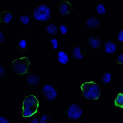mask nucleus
Returning a JSON list of instances; mask_svg holds the SVG:
<instances>
[{"instance_id": "obj_27", "label": "nucleus", "mask_w": 123, "mask_h": 123, "mask_svg": "<svg viewBox=\"0 0 123 123\" xmlns=\"http://www.w3.org/2000/svg\"><path fill=\"white\" fill-rule=\"evenodd\" d=\"M6 76L5 68L3 65H0V79H1L5 78Z\"/></svg>"}, {"instance_id": "obj_28", "label": "nucleus", "mask_w": 123, "mask_h": 123, "mask_svg": "<svg viewBox=\"0 0 123 123\" xmlns=\"http://www.w3.org/2000/svg\"><path fill=\"white\" fill-rule=\"evenodd\" d=\"M28 123H40L39 118L36 115L34 116L30 119Z\"/></svg>"}, {"instance_id": "obj_8", "label": "nucleus", "mask_w": 123, "mask_h": 123, "mask_svg": "<svg viewBox=\"0 0 123 123\" xmlns=\"http://www.w3.org/2000/svg\"><path fill=\"white\" fill-rule=\"evenodd\" d=\"M72 54L74 59L79 60L84 58L87 52L85 47L82 46L76 45L72 49Z\"/></svg>"}, {"instance_id": "obj_9", "label": "nucleus", "mask_w": 123, "mask_h": 123, "mask_svg": "<svg viewBox=\"0 0 123 123\" xmlns=\"http://www.w3.org/2000/svg\"><path fill=\"white\" fill-rule=\"evenodd\" d=\"M40 105L30 107H22V116L24 118H30L35 115L38 111Z\"/></svg>"}, {"instance_id": "obj_15", "label": "nucleus", "mask_w": 123, "mask_h": 123, "mask_svg": "<svg viewBox=\"0 0 123 123\" xmlns=\"http://www.w3.org/2000/svg\"><path fill=\"white\" fill-rule=\"evenodd\" d=\"M58 62L61 64L65 65L69 62L70 60L69 56L68 53L64 50L59 51L57 54Z\"/></svg>"}, {"instance_id": "obj_23", "label": "nucleus", "mask_w": 123, "mask_h": 123, "mask_svg": "<svg viewBox=\"0 0 123 123\" xmlns=\"http://www.w3.org/2000/svg\"><path fill=\"white\" fill-rule=\"evenodd\" d=\"M53 49L55 50L57 49L59 46V42L58 39L55 37L51 38L50 40Z\"/></svg>"}, {"instance_id": "obj_5", "label": "nucleus", "mask_w": 123, "mask_h": 123, "mask_svg": "<svg viewBox=\"0 0 123 123\" xmlns=\"http://www.w3.org/2000/svg\"><path fill=\"white\" fill-rule=\"evenodd\" d=\"M42 91L45 97L49 102L54 100L58 96L57 89L52 85L49 84L43 85Z\"/></svg>"}, {"instance_id": "obj_25", "label": "nucleus", "mask_w": 123, "mask_h": 123, "mask_svg": "<svg viewBox=\"0 0 123 123\" xmlns=\"http://www.w3.org/2000/svg\"><path fill=\"white\" fill-rule=\"evenodd\" d=\"M115 63L117 65H123V52L118 55L115 61Z\"/></svg>"}, {"instance_id": "obj_7", "label": "nucleus", "mask_w": 123, "mask_h": 123, "mask_svg": "<svg viewBox=\"0 0 123 123\" xmlns=\"http://www.w3.org/2000/svg\"><path fill=\"white\" fill-rule=\"evenodd\" d=\"M22 107H30L40 105V101L37 96L30 94L25 96L22 102Z\"/></svg>"}, {"instance_id": "obj_22", "label": "nucleus", "mask_w": 123, "mask_h": 123, "mask_svg": "<svg viewBox=\"0 0 123 123\" xmlns=\"http://www.w3.org/2000/svg\"><path fill=\"white\" fill-rule=\"evenodd\" d=\"M40 123H51L52 120L50 116L45 114L41 115L39 118Z\"/></svg>"}, {"instance_id": "obj_24", "label": "nucleus", "mask_w": 123, "mask_h": 123, "mask_svg": "<svg viewBox=\"0 0 123 123\" xmlns=\"http://www.w3.org/2000/svg\"><path fill=\"white\" fill-rule=\"evenodd\" d=\"M59 29L61 34L62 35H65L68 32V28L67 25L63 24L60 26Z\"/></svg>"}, {"instance_id": "obj_10", "label": "nucleus", "mask_w": 123, "mask_h": 123, "mask_svg": "<svg viewBox=\"0 0 123 123\" xmlns=\"http://www.w3.org/2000/svg\"><path fill=\"white\" fill-rule=\"evenodd\" d=\"M28 45L27 40L25 38L20 39L18 41V45L14 47L17 49L15 51L18 54H25L26 51L28 50Z\"/></svg>"}, {"instance_id": "obj_31", "label": "nucleus", "mask_w": 123, "mask_h": 123, "mask_svg": "<svg viewBox=\"0 0 123 123\" xmlns=\"http://www.w3.org/2000/svg\"><path fill=\"white\" fill-rule=\"evenodd\" d=\"M79 123H89L87 122H83Z\"/></svg>"}, {"instance_id": "obj_11", "label": "nucleus", "mask_w": 123, "mask_h": 123, "mask_svg": "<svg viewBox=\"0 0 123 123\" xmlns=\"http://www.w3.org/2000/svg\"><path fill=\"white\" fill-rule=\"evenodd\" d=\"M13 18V15L8 10H3L1 12L0 23H3L5 25L10 23Z\"/></svg>"}, {"instance_id": "obj_18", "label": "nucleus", "mask_w": 123, "mask_h": 123, "mask_svg": "<svg viewBox=\"0 0 123 123\" xmlns=\"http://www.w3.org/2000/svg\"><path fill=\"white\" fill-rule=\"evenodd\" d=\"M113 103L115 107L123 108V92L120 91L117 93Z\"/></svg>"}, {"instance_id": "obj_17", "label": "nucleus", "mask_w": 123, "mask_h": 123, "mask_svg": "<svg viewBox=\"0 0 123 123\" xmlns=\"http://www.w3.org/2000/svg\"><path fill=\"white\" fill-rule=\"evenodd\" d=\"M26 80L28 83L31 86H35L39 83V77L34 73H30L26 76Z\"/></svg>"}, {"instance_id": "obj_1", "label": "nucleus", "mask_w": 123, "mask_h": 123, "mask_svg": "<svg viewBox=\"0 0 123 123\" xmlns=\"http://www.w3.org/2000/svg\"><path fill=\"white\" fill-rule=\"evenodd\" d=\"M80 87L83 96L87 99L97 100L100 97L101 90L99 86L93 80L83 82Z\"/></svg>"}, {"instance_id": "obj_12", "label": "nucleus", "mask_w": 123, "mask_h": 123, "mask_svg": "<svg viewBox=\"0 0 123 123\" xmlns=\"http://www.w3.org/2000/svg\"><path fill=\"white\" fill-rule=\"evenodd\" d=\"M104 50L106 54H111L114 53L116 49V44L112 40H108L104 44Z\"/></svg>"}, {"instance_id": "obj_19", "label": "nucleus", "mask_w": 123, "mask_h": 123, "mask_svg": "<svg viewBox=\"0 0 123 123\" xmlns=\"http://www.w3.org/2000/svg\"><path fill=\"white\" fill-rule=\"evenodd\" d=\"M113 78L112 74L109 71H106L102 75L101 80L103 83L107 84L112 81Z\"/></svg>"}, {"instance_id": "obj_3", "label": "nucleus", "mask_w": 123, "mask_h": 123, "mask_svg": "<svg viewBox=\"0 0 123 123\" xmlns=\"http://www.w3.org/2000/svg\"><path fill=\"white\" fill-rule=\"evenodd\" d=\"M51 8L45 4H42L33 10V18L35 20L47 22L51 18Z\"/></svg>"}, {"instance_id": "obj_16", "label": "nucleus", "mask_w": 123, "mask_h": 123, "mask_svg": "<svg viewBox=\"0 0 123 123\" xmlns=\"http://www.w3.org/2000/svg\"><path fill=\"white\" fill-rule=\"evenodd\" d=\"M100 37L93 36L89 37L88 42L89 45L94 49L97 50L101 46Z\"/></svg>"}, {"instance_id": "obj_20", "label": "nucleus", "mask_w": 123, "mask_h": 123, "mask_svg": "<svg viewBox=\"0 0 123 123\" xmlns=\"http://www.w3.org/2000/svg\"><path fill=\"white\" fill-rule=\"evenodd\" d=\"M95 11L98 15L100 16L105 15L106 11L105 7L103 3H100L96 5L95 8Z\"/></svg>"}, {"instance_id": "obj_30", "label": "nucleus", "mask_w": 123, "mask_h": 123, "mask_svg": "<svg viewBox=\"0 0 123 123\" xmlns=\"http://www.w3.org/2000/svg\"><path fill=\"white\" fill-rule=\"evenodd\" d=\"M0 43H1L5 41V37L4 34L1 30V29L0 30Z\"/></svg>"}, {"instance_id": "obj_14", "label": "nucleus", "mask_w": 123, "mask_h": 123, "mask_svg": "<svg viewBox=\"0 0 123 123\" xmlns=\"http://www.w3.org/2000/svg\"><path fill=\"white\" fill-rule=\"evenodd\" d=\"M100 23L99 18L95 16H92L86 19L85 24L86 26L91 29L98 27L100 25Z\"/></svg>"}, {"instance_id": "obj_6", "label": "nucleus", "mask_w": 123, "mask_h": 123, "mask_svg": "<svg viewBox=\"0 0 123 123\" xmlns=\"http://www.w3.org/2000/svg\"><path fill=\"white\" fill-rule=\"evenodd\" d=\"M58 11L62 16L68 15L74 9L72 3L68 0H61L57 3Z\"/></svg>"}, {"instance_id": "obj_26", "label": "nucleus", "mask_w": 123, "mask_h": 123, "mask_svg": "<svg viewBox=\"0 0 123 123\" xmlns=\"http://www.w3.org/2000/svg\"><path fill=\"white\" fill-rule=\"evenodd\" d=\"M117 37L119 42L123 43V29H119L118 31Z\"/></svg>"}, {"instance_id": "obj_4", "label": "nucleus", "mask_w": 123, "mask_h": 123, "mask_svg": "<svg viewBox=\"0 0 123 123\" xmlns=\"http://www.w3.org/2000/svg\"><path fill=\"white\" fill-rule=\"evenodd\" d=\"M83 113V110L80 106L74 102L70 104L64 112L67 118L72 120L80 119L82 117Z\"/></svg>"}, {"instance_id": "obj_29", "label": "nucleus", "mask_w": 123, "mask_h": 123, "mask_svg": "<svg viewBox=\"0 0 123 123\" xmlns=\"http://www.w3.org/2000/svg\"><path fill=\"white\" fill-rule=\"evenodd\" d=\"M0 123H11L8 118L2 116H0Z\"/></svg>"}, {"instance_id": "obj_2", "label": "nucleus", "mask_w": 123, "mask_h": 123, "mask_svg": "<svg viewBox=\"0 0 123 123\" xmlns=\"http://www.w3.org/2000/svg\"><path fill=\"white\" fill-rule=\"evenodd\" d=\"M30 64L29 58L22 56L14 60L10 64V66L13 73L18 76L26 77L30 73L28 70Z\"/></svg>"}, {"instance_id": "obj_21", "label": "nucleus", "mask_w": 123, "mask_h": 123, "mask_svg": "<svg viewBox=\"0 0 123 123\" xmlns=\"http://www.w3.org/2000/svg\"><path fill=\"white\" fill-rule=\"evenodd\" d=\"M30 18V16L27 14L22 15L19 17L20 21L22 24L26 26L29 24Z\"/></svg>"}, {"instance_id": "obj_13", "label": "nucleus", "mask_w": 123, "mask_h": 123, "mask_svg": "<svg viewBox=\"0 0 123 123\" xmlns=\"http://www.w3.org/2000/svg\"><path fill=\"white\" fill-rule=\"evenodd\" d=\"M46 32L50 36H55L56 35L58 31V28L56 24L50 22L46 25L44 28Z\"/></svg>"}]
</instances>
